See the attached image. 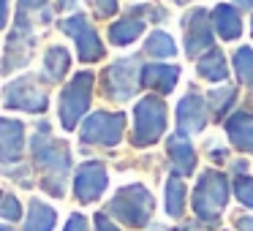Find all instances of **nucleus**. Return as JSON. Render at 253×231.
I'll use <instances>...</instances> for the list:
<instances>
[{
	"label": "nucleus",
	"instance_id": "obj_34",
	"mask_svg": "<svg viewBox=\"0 0 253 231\" xmlns=\"http://www.w3.org/2000/svg\"><path fill=\"white\" fill-rule=\"evenodd\" d=\"M234 3H237L240 8H251V6H253V0H234Z\"/></svg>",
	"mask_w": 253,
	"mask_h": 231
},
{
	"label": "nucleus",
	"instance_id": "obj_13",
	"mask_svg": "<svg viewBox=\"0 0 253 231\" xmlns=\"http://www.w3.org/2000/svg\"><path fill=\"white\" fill-rule=\"evenodd\" d=\"M22 144H25L22 122L0 117V163H14V160H19Z\"/></svg>",
	"mask_w": 253,
	"mask_h": 231
},
{
	"label": "nucleus",
	"instance_id": "obj_15",
	"mask_svg": "<svg viewBox=\"0 0 253 231\" xmlns=\"http://www.w3.org/2000/svg\"><path fill=\"white\" fill-rule=\"evenodd\" d=\"M180 79V68L177 66H164V63H153V66L142 68V84L153 87L158 93H171Z\"/></svg>",
	"mask_w": 253,
	"mask_h": 231
},
{
	"label": "nucleus",
	"instance_id": "obj_12",
	"mask_svg": "<svg viewBox=\"0 0 253 231\" xmlns=\"http://www.w3.org/2000/svg\"><path fill=\"white\" fill-rule=\"evenodd\" d=\"M106 182H109V174H106L104 163L98 160H87L77 169V180H74V191H77L79 201H95L101 193L106 191Z\"/></svg>",
	"mask_w": 253,
	"mask_h": 231
},
{
	"label": "nucleus",
	"instance_id": "obj_10",
	"mask_svg": "<svg viewBox=\"0 0 253 231\" xmlns=\"http://www.w3.org/2000/svg\"><path fill=\"white\" fill-rule=\"evenodd\" d=\"M185 30V55L196 57L199 52L212 49V19L204 8H191L182 19Z\"/></svg>",
	"mask_w": 253,
	"mask_h": 231
},
{
	"label": "nucleus",
	"instance_id": "obj_9",
	"mask_svg": "<svg viewBox=\"0 0 253 231\" xmlns=\"http://www.w3.org/2000/svg\"><path fill=\"white\" fill-rule=\"evenodd\" d=\"M3 104L8 109H22V112H44L49 98L46 90L39 84L36 77H22L17 82H11L3 93Z\"/></svg>",
	"mask_w": 253,
	"mask_h": 231
},
{
	"label": "nucleus",
	"instance_id": "obj_19",
	"mask_svg": "<svg viewBox=\"0 0 253 231\" xmlns=\"http://www.w3.org/2000/svg\"><path fill=\"white\" fill-rule=\"evenodd\" d=\"M144 30V19H136V17H128V19H120L109 28V41L117 46H126L131 41H136Z\"/></svg>",
	"mask_w": 253,
	"mask_h": 231
},
{
	"label": "nucleus",
	"instance_id": "obj_17",
	"mask_svg": "<svg viewBox=\"0 0 253 231\" xmlns=\"http://www.w3.org/2000/svg\"><path fill=\"white\" fill-rule=\"evenodd\" d=\"M169 158L174 163L177 174H191L196 169V153H193V144L188 142L185 136H171L169 139Z\"/></svg>",
	"mask_w": 253,
	"mask_h": 231
},
{
	"label": "nucleus",
	"instance_id": "obj_5",
	"mask_svg": "<svg viewBox=\"0 0 253 231\" xmlns=\"http://www.w3.org/2000/svg\"><path fill=\"white\" fill-rule=\"evenodd\" d=\"M93 82L95 77L90 71H79L71 82L63 87L60 95V122L66 131H74L82 115L90 109V98H93Z\"/></svg>",
	"mask_w": 253,
	"mask_h": 231
},
{
	"label": "nucleus",
	"instance_id": "obj_16",
	"mask_svg": "<svg viewBox=\"0 0 253 231\" xmlns=\"http://www.w3.org/2000/svg\"><path fill=\"white\" fill-rule=\"evenodd\" d=\"M210 19H212V28L218 30L220 38L234 41V38H240V36H242V19H240V14H237L234 6H226V3H220V6L212 8Z\"/></svg>",
	"mask_w": 253,
	"mask_h": 231
},
{
	"label": "nucleus",
	"instance_id": "obj_6",
	"mask_svg": "<svg viewBox=\"0 0 253 231\" xmlns=\"http://www.w3.org/2000/svg\"><path fill=\"white\" fill-rule=\"evenodd\" d=\"M142 84V66L136 57H123L104 74V93L112 101H128Z\"/></svg>",
	"mask_w": 253,
	"mask_h": 231
},
{
	"label": "nucleus",
	"instance_id": "obj_8",
	"mask_svg": "<svg viewBox=\"0 0 253 231\" xmlns=\"http://www.w3.org/2000/svg\"><path fill=\"white\" fill-rule=\"evenodd\" d=\"M60 30L77 41L79 60H82V63H95V60H101V57H104V44H101L95 28L87 22V17L77 14V17L63 19V22H60Z\"/></svg>",
	"mask_w": 253,
	"mask_h": 231
},
{
	"label": "nucleus",
	"instance_id": "obj_26",
	"mask_svg": "<svg viewBox=\"0 0 253 231\" xmlns=\"http://www.w3.org/2000/svg\"><path fill=\"white\" fill-rule=\"evenodd\" d=\"M0 218H6V220H19L22 218V207H19L17 196L6 193V196L0 198Z\"/></svg>",
	"mask_w": 253,
	"mask_h": 231
},
{
	"label": "nucleus",
	"instance_id": "obj_20",
	"mask_svg": "<svg viewBox=\"0 0 253 231\" xmlns=\"http://www.w3.org/2000/svg\"><path fill=\"white\" fill-rule=\"evenodd\" d=\"M52 226H55V209L46 207L39 198H33L28 220H25V231H52Z\"/></svg>",
	"mask_w": 253,
	"mask_h": 231
},
{
	"label": "nucleus",
	"instance_id": "obj_27",
	"mask_svg": "<svg viewBox=\"0 0 253 231\" xmlns=\"http://www.w3.org/2000/svg\"><path fill=\"white\" fill-rule=\"evenodd\" d=\"M234 196L240 198L245 207L253 209V180L251 177H240V180L234 182Z\"/></svg>",
	"mask_w": 253,
	"mask_h": 231
},
{
	"label": "nucleus",
	"instance_id": "obj_18",
	"mask_svg": "<svg viewBox=\"0 0 253 231\" xmlns=\"http://www.w3.org/2000/svg\"><path fill=\"white\" fill-rule=\"evenodd\" d=\"M196 71L199 77H204L207 82H223L226 77H229V66H226V57L220 49H207L202 57H199L196 63Z\"/></svg>",
	"mask_w": 253,
	"mask_h": 231
},
{
	"label": "nucleus",
	"instance_id": "obj_31",
	"mask_svg": "<svg viewBox=\"0 0 253 231\" xmlns=\"http://www.w3.org/2000/svg\"><path fill=\"white\" fill-rule=\"evenodd\" d=\"M46 0H19V11L22 14H28V11H33V8H41Z\"/></svg>",
	"mask_w": 253,
	"mask_h": 231
},
{
	"label": "nucleus",
	"instance_id": "obj_30",
	"mask_svg": "<svg viewBox=\"0 0 253 231\" xmlns=\"http://www.w3.org/2000/svg\"><path fill=\"white\" fill-rule=\"evenodd\" d=\"M95 231H120L106 215H95Z\"/></svg>",
	"mask_w": 253,
	"mask_h": 231
},
{
	"label": "nucleus",
	"instance_id": "obj_35",
	"mask_svg": "<svg viewBox=\"0 0 253 231\" xmlns=\"http://www.w3.org/2000/svg\"><path fill=\"white\" fill-rule=\"evenodd\" d=\"M57 6H60V8H68V6H74V0H60Z\"/></svg>",
	"mask_w": 253,
	"mask_h": 231
},
{
	"label": "nucleus",
	"instance_id": "obj_36",
	"mask_svg": "<svg viewBox=\"0 0 253 231\" xmlns=\"http://www.w3.org/2000/svg\"><path fill=\"white\" fill-rule=\"evenodd\" d=\"M0 231H11V229H8V226H0Z\"/></svg>",
	"mask_w": 253,
	"mask_h": 231
},
{
	"label": "nucleus",
	"instance_id": "obj_33",
	"mask_svg": "<svg viewBox=\"0 0 253 231\" xmlns=\"http://www.w3.org/2000/svg\"><path fill=\"white\" fill-rule=\"evenodd\" d=\"M237 229L240 231H253V218H237Z\"/></svg>",
	"mask_w": 253,
	"mask_h": 231
},
{
	"label": "nucleus",
	"instance_id": "obj_1",
	"mask_svg": "<svg viewBox=\"0 0 253 231\" xmlns=\"http://www.w3.org/2000/svg\"><path fill=\"white\" fill-rule=\"evenodd\" d=\"M33 155L39 160V166L46 169L44 188L52 191L55 196H63V182H66V174L71 169V155H68L66 142H60L49 133L46 122L39 125V133L33 136Z\"/></svg>",
	"mask_w": 253,
	"mask_h": 231
},
{
	"label": "nucleus",
	"instance_id": "obj_11",
	"mask_svg": "<svg viewBox=\"0 0 253 231\" xmlns=\"http://www.w3.org/2000/svg\"><path fill=\"white\" fill-rule=\"evenodd\" d=\"M210 106H207V98H202L199 93H188L185 98H180L177 104V131L180 136H188V133H199L210 120Z\"/></svg>",
	"mask_w": 253,
	"mask_h": 231
},
{
	"label": "nucleus",
	"instance_id": "obj_2",
	"mask_svg": "<svg viewBox=\"0 0 253 231\" xmlns=\"http://www.w3.org/2000/svg\"><path fill=\"white\" fill-rule=\"evenodd\" d=\"M226 201H229V180L220 171H204L196 182L193 191V209H196L199 220L215 223L223 212Z\"/></svg>",
	"mask_w": 253,
	"mask_h": 231
},
{
	"label": "nucleus",
	"instance_id": "obj_24",
	"mask_svg": "<svg viewBox=\"0 0 253 231\" xmlns=\"http://www.w3.org/2000/svg\"><path fill=\"white\" fill-rule=\"evenodd\" d=\"M144 52H147V55H153V57H174L177 46H174V41H171L169 33L155 30V33L147 38V44H144Z\"/></svg>",
	"mask_w": 253,
	"mask_h": 231
},
{
	"label": "nucleus",
	"instance_id": "obj_28",
	"mask_svg": "<svg viewBox=\"0 0 253 231\" xmlns=\"http://www.w3.org/2000/svg\"><path fill=\"white\" fill-rule=\"evenodd\" d=\"M117 11V0H95V14L98 17H112Z\"/></svg>",
	"mask_w": 253,
	"mask_h": 231
},
{
	"label": "nucleus",
	"instance_id": "obj_22",
	"mask_svg": "<svg viewBox=\"0 0 253 231\" xmlns=\"http://www.w3.org/2000/svg\"><path fill=\"white\" fill-rule=\"evenodd\" d=\"M185 209V182L180 177H169L166 182V212L171 218H180Z\"/></svg>",
	"mask_w": 253,
	"mask_h": 231
},
{
	"label": "nucleus",
	"instance_id": "obj_23",
	"mask_svg": "<svg viewBox=\"0 0 253 231\" xmlns=\"http://www.w3.org/2000/svg\"><path fill=\"white\" fill-rule=\"evenodd\" d=\"M234 71H237L240 84L253 90V49L251 46H240L234 52Z\"/></svg>",
	"mask_w": 253,
	"mask_h": 231
},
{
	"label": "nucleus",
	"instance_id": "obj_25",
	"mask_svg": "<svg viewBox=\"0 0 253 231\" xmlns=\"http://www.w3.org/2000/svg\"><path fill=\"white\" fill-rule=\"evenodd\" d=\"M237 98V90L234 87H220V90H210L207 95V106L215 112V117H223L229 112V106L234 104Z\"/></svg>",
	"mask_w": 253,
	"mask_h": 231
},
{
	"label": "nucleus",
	"instance_id": "obj_21",
	"mask_svg": "<svg viewBox=\"0 0 253 231\" xmlns=\"http://www.w3.org/2000/svg\"><path fill=\"white\" fill-rule=\"evenodd\" d=\"M68 66H71V55L66 52V46H52L44 57V71L52 82H60L66 77Z\"/></svg>",
	"mask_w": 253,
	"mask_h": 231
},
{
	"label": "nucleus",
	"instance_id": "obj_37",
	"mask_svg": "<svg viewBox=\"0 0 253 231\" xmlns=\"http://www.w3.org/2000/svg\"><path fill=\"white\" fill-rule=\"evenodd\" d=\"M174 3H191V0H174Z\"/></svg>",
	"mask_w": 253,
	"mask_h": 231
},
{
	"label": "nucleus",
	"instance_id": "obj_3",
	"mask_svg": "<svg viewBox=\"0 0 253 231\" xmlns=\"http://www.w3.org/2000/svg\"><path fill=\"white\" fill-rule=\"evenodd\" d=\"M109 215H115L126 226L142 229L153 215V196L144 185H126L109 201Z\"/></svg>",
	"mask_w": 253,
	"mask_h": 231
},
{
	"label": "nucleus",
	"instance_id": "obj_7",
	"mask_svg": "<svg viewBox=\"0 0 253 231\" xmlns=\"http://www.w3.org/2000/svg\"><path fill=\"white\" fill-rule=\"evenodd\" d=\"M126 131V115L123 112H95L82 125V142L115 147Z\"/></svg>",
	"mask_w": 253,
	"mask_h": 231
},
{
	"label": "nucleus",
	"instance_id": "obj_32",
	"mask_svg": "<svg viewBox=\"0 0 253 231\" xmlns=\"http://www.w3.org/2000/svg\"><path fill=\"white\" fill-rule=\"evenodd\" d=\"M8 22V0H0V28H6Z\"/></svg>",
	"mask_w": 253,
	"mask_h": 231
},
{
	"label": "nucleus",
	"instance_id": "obj_4",
	"mask_svg": "<svg viewBox=\"0 0 253 231\" xmlns=\"http://www.w3.org/2000/svg\"><path fill=\"white\" fill-rule=\"evenodd\" d=\"M166 131V106L158 95H144L133 106V144L150 147Z\"/></svg>",
	"mask_w": 253,
	"mask_h": 231
},
{
	"label": "nucleus",
	"instance_id": "obj_29",
	"mask_svg": "<svg viewBox=\"0 0 253 231\" xmlns=\"http://www.w3.org/2000/svg\"><path fill=\"white\" fill-rule=\"evenodd\" d=\"M66 231H87V220L82 215H71V220L66 223Z\"/></svg>",
	"mask_w": 253,
	"mask_h": 231
},
{
	"label": "nucleus",
	"instance_id": "obj_14",
	"mask_svg": "<svg viewBox=\"0 0 253 231\" xmlns=\"http://www.w3.org/2000/svg\"><path fill=\"white\" fill-rule=\"evenodd\" d=\"M226 133L229 142L242 153H253V115L251 112H234L226 120Z\"/></svg>",
	"mask_w": 253,
	"mask_h": 231
}]
</instances>
